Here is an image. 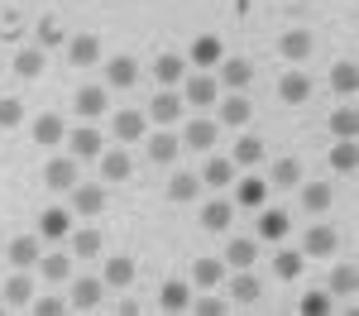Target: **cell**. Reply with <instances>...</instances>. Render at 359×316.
<instances>
[{"mask_svg": "<svg viewBox=\"0 0 359 316\" xmlns=\"http://www.w3.org/2000/svg\"><path fill=\"white\" fill-rule=\"evenodd\" d=\"M67 211H77V216H101V211H106V187H101V182H77V187L67 192Z\"/></svg>", "mask_w": 359, "mask_h": 316, "instance_id": "1", "label": "cell"}, {"mask_svg": "<svg viewBox=\"0 0 359 316\" xmlns=\"http://www.w3.org/2000/svg\"><path fill=\"white\" fill-rule=\"evenodd\" d=\"M335 249H340V230L335 226H306V235H302L306 259H331Z\"/></svg>", "mask_w": 359, "mask_h": 316, "instance_id": "2", "label": "cell"}, {"mask_svg": "<svg viewBox=\"0 0 359 316\" xmlns=\"http://www.w3.org/2000/svg\"><path fill=\"white\" fill-rule=\"evenodd\" d=\"M43 182L53 187V192H72L82 177H77V158L72 153H53L48 158V168H43Z\"/></svg>", "mask_w": 359, "mask_h": 316, "instance_id": "3", "label": "cell"}, {"mask_svg": "<svg viewBox=\"0 0 359 316\" xmlns=\"http://www.w3.org/2000/svg\"><path fill=\"white\" fill-rule=\"evenodd\" d=\"M67 149H72V158H77V163H86V158H101L106 139H101V130L77 125V130H67Z\"/></svg>", "mask_w": 359, "mask_h": 316, "instance_id": "4", "label": "cell"}, {"mask_svg": "<svg viewBox=\"0 0 359 316\" xmlns=\"http://www.w3.org/2000/svg\"><path fill=\"white\" fill-rule=\"evenodd\" d=\"M225 278H230V302H259V297H264V283H259V273H249V268H230V273H225Z\"/></svg>", "mask_w": 359, "mask_h": 316, "instance_id": "5", "label": "cell"}, {"mask_svg": "<svg viewBox=\"0 0 359 316\" xmlns=\"http://www.w3.org/2000/svg\"><path fill=\"white\" fill-rule=\"evenodd\" d=\"M111 130H115V139H120V144H135V139L149 135V115H144V111H115Z\"/></svg>", "mask_w": 359, "mask_h": 316, "instance_id": "6", "label": "cell"}, {"mask_svg": "<svg viewBox=\"0 0 359 316\" xmlns=\"http://www.w3.org/2000/svg\"><path fill=\"white\" fill-rule=\"evenodd\" d=\"M182 101H187V106H216V101H221V82H216V77H182Z\"/></svg>", "mask_w": 359, "mask_h": 316, "instance_id": "7", "label": "cell"}, {"mask_svg": "<svg viewBox=\"0 0 359 316\" xmlns=\"http://www.w3.org/2000/svg\"><path fill=\"white\" fill-rule=\"evenodd\" d=\"M216 135H221V130H216V120L192 115V120H187V130H182V144H187V149H196V153H206V149L216 144Z\"/></svg>", "mask_w": 359, "mask_h": 316, "instance_id": "8", "label": "cell"}, {"mask_svg": "<svg viewBox=\"0 0 359 316\" xmlns=\"http://www.w3.org/2000/svg\"><path fill=\"white\" fill-rule=\"evenodd\" d=\"M72 235V211L67 206H48L39 216V240H67Z\"/></svg>", "mask_w": 359, "mask_h": 316, "instance_id": "9", "label": "cell"}, {"mask_svg": "<svg viewBox=\"0 0 359 316\" xmlns=\"http://www.w3.org/2000/svg\"><path fill=\"white\" fill-rule=\"evenodd\" d=\"M182 111H187V101H182L177 91H158L144 115H154V125H172V120H182Z\"/></svg>", "mask_w": 359, "mask_h": 316, "instance_id": "10", "label": "cell"}, {"mask_svg": "<svg viewBox=\"0 0 359 316\" xmlns=\"http://www.w3.org/2000/svg\"><path fill=\"white\" fill-rule=\"evenodd\" d=\"M201 182H206V187H216V192H225V187L235 182V158L211 153V158H206V168H201Z\"/></svg>", "mask_w": 359, "mask_h": 316, "instance_id": "11", "label": "cell"}, {"mask_svg": "<svg viewBox=\"0 0 359 316\" xmlns=\"http://www.w3.org/2000/svg\"><path fill=\"white\" fill-rule=\"evenodd\" d=\"M216 67H221V77H216V82H221L225 91H245L249 77H254V67H249L245 57H221Z\"/></svg>", "mask_w": 359, "mask_h": 316, "instance_id": "12", "label": "cell"}, {"mask_svg": "<svg viewBox=\"0 0 359 316\" xmlns=\"http://www.w3.org/2000/svg\"><path fill=\"white\" fill-rule=\"evenodd\" d=\"M235 206H269V177H240L235 182Z\"/></svg>", "mask_w": 359, "mask_h": 316, "instance_id": "13", "label": "cell"}, {"mask_svg": "<svg viewBox=\"0 0 359 316\" xmlns=\"http://www.w3.org/2000/svg\"><path fill=\"white\" fill-rule=\"evenodd\" d=\"M67 57H72V67H91V62H101V39H96V34H77V39H67Z\"/></svg>", "mask_w": 359, "mask_h": 316, "instance_id": "14", "label": "cell"}, {"mask_svg": "<svg viewBox=\"0 0 359 316\" xmlns=\"http://www.w3.org/2000/svg\"><path fill=\"white\" fill-rule=\"evenodd\" d=\"M287 211H278V206H259V240H269V245H278L283 235H287Z\"/></svg>", "mask_w": 359, "mask_h": 316, "instance_id": "15", "label": "cell"}, {"mask_svg": "<svg viewBox=\"0 0 359 316\" xmlns=\"http://www.w3.org/2000/svg\"><path fill=\"white\" fill-rule=\"evenodd\" d=\"M187 77V57H177V53H158L154 57V82L158 86H177Z\"/></svg>", "mask_w": 359, "mask_h": 316, "instance_id": "16", "label": "cell"}, {"mask_svg": "<svg viewBox=\"0 0 359 316\" xmlns=\"http://www.w3.org/2000/svg\"><path fill=\"white\" fill-rule=\"evenodd\" d=\"M201 226H206V230H230V226H235V201H230V197L206 201V206H201Z\"/></svg>", "mask_w": 359, "mask_h": 316, "instance_id": "17", "label": "cell"}, {"mask_svg": "<svg viewBox=\"0 0 359 316\" xmlns=\"http://www.w3.org/2000/svg\"><path fill=\"white\" fill-rule=\"evenodd\" d=\"M106 82L120 86V91H125V86H135L139 82V62L130 53H115L111 62H106Z\"/></svg>", "mask_w": 359, "mask_h": 316, "instance_id": "18", "label": "cell"}, {"mask_svg": "<svg viewBox=\"0 0 359 316\" xmlns=\"http://www.w3.org/2000/svg\"><path fill=\"white\" fill-rule=\"evenodd\" d=\"M106 106H111V91H106V86H82V91H77V115H82V120L106 115Z\"/></svg>", "mask_w": 359, "mask_h": 316, "instance_id": "19", "label": "cell"}, {"mask_svg": "<svg viewBox=\"0 0 359 316\" xmlns=\"http://www.w3.org/2000/svg\"><path fill=\"white\" fill-rule=\"evenodd\" d=\"M269 182H273V187H302V163H297L292 153L273 158V163H269Z\"/></svg>", "mask_w": 359, "mask_h": 316, "instance_id": "20", "label": "cell"}, {"mask_svg": "<svg viewBox=\"0 0 359 316\" xmlns=\"http://www.w3.org/2000/svg\"><path fill=\"white\" fill-rule=\"evenodd\" d=\"M254 259H259V240L235 235V240L225 245V268H254Z\"/></svg>", "mask_w": 359, "mask_h": 316, "instance_id": "21", "label": "cell"}, {"mask_svg": "<svg viewBox=\"0 0 359 316\" xmlns=\"http://www.w3.org/2000/svg\"><path fill=\"white\" fill-rule=\"evenodd\" d=\"M101 292H106V283H101V278H72V307H77V312L101 307Z\"/></svg>", "mask_w": 359, "mask_h": 316, "instance_id": "22", "label": "cell"}, {"mask_svg": "<svg viewBox=\"0 0 359 316\" xmlns=\"http://www.w3.org/2000/svg\"><path fill=\"white\" fill-rule=\"evenodd\" d=\"M67 139V125H62V115H39L34 120V144H43V149H53V144Z\"/></svg>", "mask_w": 359, "mask_h": 316, "instance_id": "23", "label": "cell"}, {"mask_svg": "<svg viewBox=\"0 0 359 316\" xmlns=\"http://www.w3.org/2000/svg\"><path fill=\"white\" fill-rule=\"evenodd\" d=\"M158 307H163V312H187V307H192V283H182V278L163 283V292H158Z\"/></svg>", "mask_w": 359, "mask_h": 316, "instance_id": "24", "label": "cell"}, {"mask_svg": "<svg viewBox=\"0 0 359 316\" xmlns=\"http://www.w3.org/2000/svg\"><path fill=\"white\" fill-rule=\"evenodd\" d=\"M311 53H316V39H311L306 29H292V34H283V57H287V62H306Z\"/></svg>", "mask_w": 359, "mask_h": 316, "instance_id": "25", "label": "cell"}, {"mask_svg": "<svg viewBox=\"0 0 359 316\" xmlns=\"http://www.w3.org/2000/svg\"><path fill=\"white\" fill-rule=\"evenodd\" d=\"M278 96H283L287 106H302V101H311V77H306V72H287V77L278 82Z\"/></svg>", "mask_w": 359, "mask_h": 316, "instance_id": "26", "label": "cell"}, {"mask_svg": "<svg viewBox=\"0 0 359 316\" xmlns=\"http://www.w3.org/2000/svg\"><path fill=\"white\" fill-rule=\"evenodd\" d=\"M264 153H269V144H264V139H254V135L235 139V149H230L235 168H254V163H264Z\"/></svg>", "mask_w": 359, "mask_h": 316, "instance_id": "27", "label": "cell"}, {"mask_svg": "<svg viewBox=\"0 0 359 316\" xmlns=\"http://www.w3.org/2000/svg\"><path fill=\"white\" fill-rule=\"evenodd\" d=\"M96 163H101V182H125L130 168H135V163H130V153H120V149H111V153L101 149V158H96Z\"/></svg>", "mask_w": 359, "mask_h": 316, "instance_id": "28", "label": "cell"}, {"mask_svg": "<svg viewBox=\"0 0 359 316\" xmlns=\"http://www.w3.org/2000/svg\"><path fill=\"white\" fill-rule=\"evenodd\" d=\"M221 57H225V43L216 39V34H201V39L192 43V67H216Z\"/></svg>", "mask_w": 359, "mask_h": 316, "instance_id": "29", "label": "cell"}, {"mask_svg": "<svg viewBox=\"0 0 359 316\" xmlns=\"http://www.w3.org/2000/svg\"><path fill=\"white\" fill-rule=\"evenodd\" d=\"M355 86H359V67L350 62V57H345V62H335V67H331V91L340 96V101H350V96H355Z\"/></svg>", "mask_w": 359, "mask_h": 316, "instance_id": "30", "label": "cell"}, {"mask_svg": "<svg viewBox=\"0 0 359 316\" xmlns=\"http://www.w3.org/2000/svg\"><path fill=\"white\" fill-rule=\"evenodd\" d=\"M249 115H254V106L245 101V91H230L221 101V125H235L240 130V125H249Z\"/></svg>", "mask_w": 359, "mask_h": 316, "instance_id": "31", "label": "cell"}, {"mask_svg": "<svg viewBox=\"0 0 359 316\" xmlns=\"http://www.w3.org/2000/svg\"><path fill=\"white\" fill-rule=\"evenodd\" d=\"M10 263L15 268H34L39 263V235H15L10 240Z\"/></svg>", "mask_w": 359, "mask_h": 316, "instance_id": "32", "label": "cell"}, {"mask_svg": "<svg viewBox=\"0 0 359 316\" xmlns=\"http://www.w3.org/2000/svg\"><path fill=\"white\" fill-rule=\"evenodd\" d=\"M192 283L196 287H221L225 283V259H196L192 263Z\"/></svg>", "mask_w": 359, "mask_h": 316, "instance_id": "33", "label": "cell"}, {"mask_svg": "<svg viewBox=\"0 0 359 316\" xmlns=\"http://www.w3.org/2000/svg\"><path fill=\"white\" fill-rule=\"evenodd\" d=\"M34 268H39L48 283H67V278H72V259H67V254H39Z\"/></svg>", "mask_w": 359, "mask_h": 316, "instance_id": "34", "label": "cell"}, {"mask_svg": "<svg viewBox=\"0 0 359 316\" xmlns=\"http://www.w3.org/2000/svg\"><path fill=\"white\" fill-rule=\"evenodd\" d=\"M101 283H106V287H130V283H135V259L115 254L111 263H106V273H101Z\"/></svg>", "mask_w": 359, "mask_h": 316, "instance_id": "35", "label": "cell"}, {"mask_svg": "<svg viewBox=\"0 0 359 316\" xmlns=\"http://www.w3.org/2000/svg\"><path fill=\"white\" fill-rule=\"evenodd\" d=\"M5 302H10V307H29V302H34V278H29L25 268L10 273V283H5Z\"/></svg>", "mask_w": 359, "mask_h": 316, "instance_id": "36", "label": "cell"}, {"mask_svg": "<svg viewBox=\"0 0 359 316\" xmlns=\"http://www.w3.org/2000/svg\"><path fill=\"white\" fill-rule=\"evenodd\" d=\"M177 149H182V139H177V135H168V130H158V135L149 139V158H154V163H172V158H177Z\"/></svg>", "mask_w": 359, "mask_h": 316, "instance_id": "37", "label": "cell"}, {"mask_svg": "<svg viewBox=\"0 0 359 316\" xmlns=\"http://www.w3.org/2000/svg\"><path fill=\"white\" fill-rule=\"evenodd\" d=\"M355 130H359V111L345 101L340 111H331V135L335 139H355Z\"/></svg>", "mask_w": 359, "mask_h": 316, "instance_id": "38", "label": "cell"}, {"mask_svg": "<svg viewBox=\"0 0 359 316\" xmlns=\"http://www.w3.org/2000/svg\"><path fill=\"white\" fill-rule=\"evenodd\" d=\"M331 292H335V297H355V292H359V268H355V263L331 268Z\"/></svg>", "mask_w": 359, "mask_h": 316, "instance_id": "39", "label": "cell"}, {"mask_svg": "<svg viewBox=\"0 0 359 316\" xmlns=\"http://www.w3.org/2000/svg\"><path fill=\"white\" fill-rule=\"evenodd\" d=\"M302 263H306L302 249H283V254H273V273L283 278V283H292V278L302 273Z\"/></svg>", "mask_w": 359, "mask_h": 316, "instance_id": "40", "label": "cell"}, {"mask_svg": "<svg viewBox=\"0 0 359 316\" xmlns=\"http://www.w3.org/2000/svg\"><path fill=\"white\" fill-rule=\"evenodd\" d=\"M201 192V177L196 172H172V182H168V197L172 201H192Z\"/></svg>", "mask_w": 359, "mask_h": 316, "instance_id": "41", "label": "cell"}, {"mask_svg": "<svg viewBox=\"0 0 359 316\" xmlns=\"http://www.w3.org/2000/svg\"><path fill=\"white\" fill-rule=\"evenodd\" d=\"M331 168H335V172H355V168H359V144H355V139H340V144L331 149Z\"/></svg>", "mask_w": 359, "mask_h": 316, "instance_id": "42", "label": "cell"}, {"mask_svg": "<svg viewBox=\"0 0 359 316\" xmlns=\"http://www.w3.org/2000/svg\"><path fill=\"white\" fill-rule=\"evenodd\" d=\"M67 240H72V254L77 259H96L101 254V230H72Z\"/></svg>", "mask_w": 359, "mask_h": 316, "instance_id": "43", "label": "cell"}, {"mask_svg": "<svg viewBox=\"0 0 359 316\" xmlns=\"http://www.w3.org/2000/svg\"><path fill=\"white\" fill-rule=\"evenodd\" d=\"M302 206L321 216V211L331 206V187H326V182H302Z\"/></svg>", "mask_w": 359, "mask_h": 316, "instance_id": "44", "label": "cell"}, {"mask_svg": "<svg viewBox=\"0 0 359 316\" xmlns=\"http://www.w3.org/2000/svg\"><path fill=\"white\" fill-rule=\"evenodd\" d=\"M15 72L20 77H43V48H25L15 57Z\"/></svg>", "mask_w": 359, "mask_h": 316, "instance_id": "45", "label": "cell"}, {"mask_svg": "<svg viewBox=\"0 0 359 316\" xmlns=\"http://www.w3.org/2000/svg\"><path fill=\"white\" fill-rule=\"evenodd\" d=\"M20 120H25V106L10 101V96H0V130H15Z\"/></svg>", "mask_w": 359, "mask_h": 316, "instance_id": "46", "label": "cell"}, {"mask_svg": "<svg viewBox=\"0 0 359 316\" xmlns=\"http://www.w3.org/2000/svg\"><path fill=\"white\" fill-rule=\"evenodd\" d=\"M331 312V292H306L302 297V316H326Z\"/></svg>", "mask_w": 359, "mask_h": 316, "instance_id": "47", "label": "cell"}, {"mask_svg": "<svg viewBox=\"0 0 359 316\" xmlns=\"http://www.w3.org/2000/svg\"><path fill=\"white\" fill-rule=\"evenodd\" d=\"M29 307H34V316H62V312H72L62 297H34Z\"/></svg>", "mask_w": 359, "mask_h": 316, "instance_id": "48", "label": "cell"}, {"mask_svg": "<svg viewBox=\"0 0 359 316\" xmlns=\"http://www.w3.org/2000/svg\"><path fill=\"white\" fill-rule=\"evenodd\" d=\"M187 312H196V316H221V312H230V307H225L221 297H196Z\"/></svg>", "mask_w": 359, "mask_h": 316, "instance_id": "49", "label": "cell"}, {"mask_svg": "<svg viewBox=\"0 0 359 316\" xmlns=\"http://www.w3.org/2000/svg\"><path fill=\"white\" fill-rule=\"evenodd\" d=\"M115 312H120V316H139V312H144V307H139L135 297H125V302H115Z\"/></svg>", "mask_w": 359, "mask_h": 316, "instance_id": "50", "label": "cell"}]
</instances>
